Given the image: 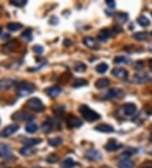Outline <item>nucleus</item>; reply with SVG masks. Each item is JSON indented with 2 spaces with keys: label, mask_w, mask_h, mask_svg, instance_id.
<instances>
[{
  "label": "nucleus",
  "mask_w": 152,
  "mask_h": 168,
  "mask_svg": "<svg viewBox=\"0 0 152 168\" xmlns=\"http://www.w3.org/2000/svg\"><path fill=\"white\" fill-rule=\"evenodd\" d=\"M79 111H80L81 115L85 118V120H86L87 122H95V121H97L98 119L101 118V115L97 112L91 110L90 107L85 105V104L80 105L79 108Z\"/></svg>",
  "instance_id": "nucleus-1"
},
{
  "label": "nucleus",
  "mask_w": 152,
  "mask_h": 168,
  "mask_svg": "<svg viewBox=\"0 0 152 168\" xmlns=\"http://www.w3.org/2000/svg\"><path fill=\"white\" fill-rule=\"evenodd\" d=\"M26 107L32 111L42 112L45 109V105L42 101L38 98H31L26 102Z\"/></svg>",
  "instance_id": "nucleus-2"
},
{
  "label": "nucleus",
  "mask_w": 152,
  "mask_h": 168,
  "mask_svg": "<svg viewBox=\"0 0 152 168\" xmlns=\"http://www.w3.org/2000/svg\"><path fill=\"white\" fill-rule=\"evenodd\" d=\"M35 88H36L34 84L27 82H23L21 83H19L17 89V93L20 97H24L32 93L35 91Z\"/></svg>",
  "instance_id": "nucleus-3"
},
{
  "label": "nucleus",
  "mask_w": 152,
  "mask_h": 168,
  "mask_svg": "<svg viewBox=\"0 0 152 168\" xmlns=\"http://www.w3.org/2000/svg\"><path fill=\"white\" fill-rule=\"evenodd\" d=\"M124 96V92L120 88H112L108 91L103 93L102 99H122Z\"/></svg>",
  "instance_id": "nucleus-4"
},
{
  "label": "nucleus",
  "mask_w": 152,
  "mask_h": 168,
  "mask_svg": "<svg viewBox=\"0 0 152 168\" xmlns=\"http://www.w3.org/2000/svg\"><path fill=\"white\" fill-rule=\"evenodd\" d=\"M11 119L15 122H24V121H30L32 119H34V115H32L28 112L26 111H16L14 114L12 115Z\"/></svg>",
  "instance_id": "nucleus-5"
},
{
  "label": "nucleus",
  "mask_w": 152,
  "mask_h": 168,
  "mask_svg": "<svg viewBox=\"0 0 152 168\" xmlns=\"http://www.w3.org/2000/svg\"><path fill=\"white\" fill-rule=\"evenodd\" d=\"M19 128V126L18 124H11L9 126H5L3 131L1 132V136L3 137H9L11 135L16 133Z\"/></svg>",
  "instance_id": "nucleus-6"
},
{
  "label": "nucleus",
  "mask_w": 152,
  "mask_h": 168,
  "mask_svg": "<svg viewBox=\"0 0 152 168\" xmlns=\"http://www.w3.org/2000/svg\"><path fill=\"white\" fill-rule=\"evenodd\" d=\"M83 125V122L75 115H69L67 118V126L68 128H76Z\"/></svg>",
  "instance_id": "nucleus-7"
},
{
  "label": "nucleus",
  "mask_w": 152,
  "mask_h": 168,
  "mask_svg": "<svg viewBox=\"0 0 152 168\" xmlns=\"http://www.w3.org/2000/svg\"><path fill=\"white\" fill-rule=\"evenodd\" d=\"M83 43L85 45L90 48L91 49H100V44L99 42L95 40V38H91V37H85L83 39Z\"/></svg>",
  "instance_id": "nucleus-8"
},
{
  "label": "nucleus",
  "mask_w": 152,
  "mask_h": 168,
  "mask_svg": "<svg viewBox=\"0 0 152 168\" xmlns=\"http://www.w3.org/2000/svg\"><path fill=\"white\" fill-rule=\"evenodd\" d=\"M85 156L87 159L91 160H100L102 159V154L99 152L96 149H91L88 150L85 153Z\"/></svg>",
  "instance_id": "nucleus-9"
},
{
  "label": "nucleus",
  "mask_w": 152,
  "mask_h": 168,
  "mask_svg": "<svg viewBox=\"0 0 152 168\" xmlns=\"http://www.w3.org/2000/svg\"><path fill=\"white\" fill-rule=\"evenodd\" d=\"M95 130L101 132V133H111L114 132L113 126H112L109 124H106V123L98 124L97 126H95Z\"/></svg>",
  "instance_id": "nucleus-10"
},
{
  "label": "nucleus",
  "mask_w": 152,
  "mask_h": 168,
  "mask_svg": "<svg viewBox=\"0 0 152 168\" xmlns=\"http://www.w3.org/2000/svg\"><path fill=\"white\" fill-rule=\"evenodd\" d=\"M112 74L115 77L119 78V79H125L128 77L129 73L123 68H115L112 71Z\"/></svg>",
  "instance_id": "nucleus-11"
},
{
  "label": "nucleus",
  "mask_w": 152,
  "mask_h": 168,
  "mask_svg": "<svg viewBox=\"0 0 152 168\" xmlns=\"http://www.w3.org/2000/svg\"><path fill=\"white\" fill-rule=\"evenodd\" d=\"M122 148V144H119L114 139H111L108 141V143L105 145V149L109 151V152H112V151H117L118 149Z\"/></svg>",
  "instance_id": "nucleus-12"
},
{
  "label": "nucleus",
  "mask_w": 152,
  "mask_h": 168,
  "mask_svg": "<svg viewBox=\"0 0 152 168\" xmlns=\"http://www.w3.org/2000/svg\"><path fill=\"white\" fill-rule=\"evenodd\" d=\"M15 85V81L12 79H3L0 81V89L1 90H9V88L14 87Z\"/></svg>",
  "instance_id": "nucleus-13"
},
{
  "label": "nucleus",
  "mask_w": 152,
  "mask_h": 168,
  "mask_svg": "<svg viewBox=\"0 0 152 168\" xmlns=\"http://www.w3.org/2000/svg\"><path fill=\"white\" fill-rule=\"evenodd\" d=\"M110 85V80L106 77H103V78H100L95 82V88L98 89H102V88H107Z\"/></svg>",
  "instance_id": "nucleus-14"
},
{
  "label": "nucleus",
  "mask_w": 152,
  "mask_h": 168,
  "mask_svg": "<svg viewBox=\"0 0 152 168\" xmlns=\"http://www.w3.org/2000/svg\"><path fill=\"white\" fill-rule=\"evenodd\" d=\"M17 47H18V43L16 42V41H12V42H8L4 46L3 51H4V53H11L17 49Z\"/></svg>",
  "instance_id": "nucleus-15"
},
{
  "label": "nucleus",
  "mask_w": 152,
  "mask_h": 168,
  "mask_svg": "<svg viewBox=\"0 0 152 168\" xmlns=\"http://www.w3.org/2000/svg\"><path fill=\"white\" fill-rule=\"evenodd\" d=\"M47 93L50 96V97H52V98H56L57 96H58L61 93V92H62V89H61L59 87H57V86H53V87H51V88H48L47 90Z\"/></svg>",
  "instance_id": "nucleus-16"
},
{
  "label": "nucleus",
  "mask_w": 152,
  "mask_h": 168,
  "mask_svg": "<svg viewBox=\"0 0 152 168\" xmlns=\"http://www.w3.org/2000/svg\"><path fill=\"white\" fill-rule=\"evenodd\" d=\"M123 111L127 115H132L136 111V105L133 103L126 104L123 105Z\"/></svg>",
  "instance_id": "nucleus-17"
},
{
  "label": "nucleus",
  "mask_w": 152,
  "mask_h": 168,
  "mask_svg": "<svg viewBox=\"0 0 152 168\" xmlns=\"http://www.w3.org/2000/svg\"><path fill=\"white\" fill-rule=\"evenodd\" d=\"M111 31L108 29H102L100 31L98 34V38L102 42H106L111 37Z\"/></svg>",
  "instance_id": "nucleus-18"
},
{
  "label": "nucleus",
  "mask_w": 152,
  "mask_h": 168,
  "mask_svg": "<svg viewBox=\"0 0 152 168\" xmlns=\"http://www.w3.org/2000/svg\"><path fill=\"white\" fill-rule=\"evenodd\" d=\"M42 141V140L41 138H26L23 141V143L27 147H32V146H35V145H37L39 144H41Z\"/></svg>",
  "instance_id": "nucleus-19"
},
{
  "label": "nucleus",
  "mask_w": 152,
  "mask_h": 168,
  "mask_svg": "<svg viewBox=\"0 0 152 168\" xmlns=\"http://www.w3.org/2000/svg\"><path fill=\"white\" fill-rule=\"evenodd\" d=\"M114 19L119 24H124L129 19V15L126 13H118L115 15Z\"/></svg>",
  "instance_id": "nucleus-20"
},
{
  "label": "nucleus",
  "mask_w": 152,
  "mask_h": 168,
  "mask_svg": "<svg viewBox=\"0 0 152 168\" xmlns=\"http://www.w3.org/2000/svg\"><path fill=\"white\" fill-rule=\"evenodd\" d=\"M118 168H133L134 166V163L132 160H123L118 163Z\"/></svg>",
  "instance_id": "nucleus-21"
},
{
  "label": "nucleus",
  "mask_w": 152,
  "mask_h": 168,
  "mask_svg": "<svg viewBox=\"0 0 152 168\" xmlns=\"http://www.w3.org/2000/svg\"><path fill=\"white\" fill-rule=\"evenodd\" d=\"M11 152V149L6 144H0V156L4 157L9 155Z\"/></svg>",
  "instance_id": "nucleus-22"
},
{
  "label": "nucleus",
  "mask_w": 152,
  "mask_h": 168,
  "mask_svg": "<svg viewBox=\"0 0 152 168\" xmlns=\"http://www.w3.org/2000/svg\"><path fill=\"white\" fill-rule=\"evenodd\" d=\"M53 123L49 121H46L42 123V129L43 131V133H50L52 131H53Z\"/></svg>",
  "instance_id": "nucleus-23"
},
{
  "label": "nucleus",
  "mask_w": 152,
  "mask_h": 168,
  "mask_svg": "<svg viewBox=\"0 0 152 168\" xmlns=\"http://www.w3.org/2000/svg\"><path fill=\"white\" fill-rule=\"evenodd\" d=\"M37 130L38 126L35 122H29L26 126V131L28 133H35Z\"/></svg>",
  "instance_id": "nucleus-24"
},
{
  "label": "nucleus",
  "mask_w": 152,
  "mask_h": 168,
  "mask_svg": "<svg viewBox=\"0 0 152 168\" xmlns=\"http://www.w3.org/2000/svg\"><path fill=\"white\" fill-rule=\"evenodd\" d=\"M149 76L147 74H136L134 76V81L138 83H144L146 81H148Z\"/></svg>",
  "instance_id": "nucleus-25"
},
{
  "label": "nucleus",
  "mask_w": 152,
  "mask_h": 168,
  "mask_svg": "<svg viewBox=\"0 0 152 168\" xmlns=\"http://www.w3.org/2000/svg\"><path fill=\"white\" fill-rule=\"evenodd\" d=\"M63 143V138L61 137H56L50 138L48 140V144L52 147H57L58 145H60Z\"/></svg>",
  "instance_id": "nucleus-26"
},
{
  "label": "nucleus",
  "mask_w": 152,
  "mask_h": 168,
  "mask_svg": "<svg viewBox=\"0 0 152 168\" xmlns=\"http://www.w3.org/2000/svg\"><path fill=\"white\" fill-rule=\"evenodd\" d=\"M22 27V25L18 22H10L7 25V28L10 31H17Z\"/></svg>",
  "instance_id": "nucleus-27"
},
{
  "label": "nucleus",
  "mask_w": 152,
  "mask_h": 168,
  "mask_svg": "<svg viewBox=\"0 0 152 168\" xmlns=\"http://www.w3.org/2000/svg\"><path fill=\"white\" fill-rule=\"evenodd\" d=\"M107 70H108V65L106 63H104V62L97 65L96 67H95V71L98 73H100V74L105 73Z\"/></svg>",
  "instance_id": "nucleus-28"
},
{
  "label": "nucleus",
  "mask_w": 152,
  "mask_h": 168,
  "mask_svg": "<svg viewBox=\"0 0 152 168\" xmlns=\"http://www.w3.org/2000/svg\"><path fill=\"white\" fill-rule=\"evenodd\" d=\"M130 61V59L125 56H117L114 59L115 64H129Z\"/></svg>",
  "instance_id": "nucleus-29"
},
{
  "label": "nucleus",
  "mask_w": 152,
  "mask_h": 168,
  "mask_svg": "<svg viewBox=\"0 0 152 168\" xmlns=\"http://www.w3.org/2000/svg\"><path fill=\"white\" fill-rule=\"evenodd\" d=\"M138 23L140 25L141 27H148L150 25V20L147 17H145L144 15H140V17H138L137 19Z\"/></svg>",
  "instance_id": "nucleus-30"
},
{
  "label": "nucleus",
  "mask_w": 152,
  "mask_h": 168,
  "mask_svg": "<svg viewBox=\"0 0 152 168\" xmlns=\"http://www.w3.org/2000/svg\"><path fill=\"white\" fill-rule=\"evenodd\" d=\"M148 38V33L145 32V31H140V32H137L133 35V38L136 39L138 41H143L145 40Z\"/></svg>",
  "instance_id": "nucleus-31"
},
{
  "label": "nucleus",
  "mask_w": 152,
  "mask_h": 168,
  "mask_svg": "<svg viewBox=\"0 0 152 168\" xmlns=\"http://www.w3.org/2000/svg\"><path fill=\"white\" fill-rule=\"evenodd\" d=\"M85 85H87V81L85 80L83 78H78V79H76L72 84V86L74 88H80V87L85 86Z\"/></svg>",
  "instance_id": "nucleus-32"
},
{
  "label": "nucleus",
  "mask_w": 152,
  "mask_h": 168,
  "mask_svg": "<svg viewBox=\"0 0 152 168\" xmlns=\"http://www.w3.org/2000/svg\"><path fill=\"white\" fill-rule=\"evenodd\" d=\"M87 68V66L85 65L82 62H77L75 65H74V71L77 72H84Z\"/></svg>",
  "instance_id": "nucleus-33"
},
{
  "label": "nucleus",
  "mask_w": 152,
  "mask_h": 168,
  "mask_svg": "<svg viewBox=\"0 0 152 168\" xmlns=\"http://www.w3.org/2000/svg\"><path fill=\"white\" fill-rule=\"evenodd\" d=\"M19 153L24 156H29V155H31L33 154V149H30V147L25 146V147H23L22 149H20Z\"/></svg>",
  "instance_id": "nucleus-34"
},
{
  "label": "nucleus",
  "mask_w": 152,
  "mask_h": 168,
  "mask_svg": "<svg viewBox=\"0 0 152 168\" xmlns=\"http://www.w3.org/2000/svg\"><path fill=\"white\" fill-rule=\"evenodd\" d=\"M21 37L26 38L28 41H30L31 38H32V30L30 29V28H28L26 31H24L22 32V34H21Z\"/></svg>",
  "instance_id": "nucleus-35"
},
{
  "label": "nucleus",
  "mask_w": 152,
  "mask_h": 168,
  "mask_svg": "<svg viewBox=\"0 0 152 168\" xmlns=\"http://www.w3.org/2000/svg\"><path fill=\"white\" fill-rule=\"evenodd\" d=\"M10 4L15 7L21 8L24 7L27 4V1H26V0H13L10 2Z\"/></svg>",
  "instance_id": "nucleus-36"
},
{
  "label": "nucleus",
  "mask_w": 152,
  "mask_h": 168,
  "mask_svg": "<svg viewBox=\"0 0 152 168\" xmlns=\"http://www.w3.org/2000/svg\"><path fill=\"white\" fill-rule=\"evenodd\" d=\"M47 162H48L50 164H53V163H56L57 160H58V157L56 154H51L48 156L47 157Z\"/></svg>",
  "instance_id": "nucleus-37"
},
{
  "label": "nucleus",
  "mask_w": 152,
  "mask_h": 168,
  "mask_svg": "<svg viewBox=\"0 0 152 168\" xmlns=\"http://www.w3.org/2000/svg\"><path fill=\"white\" fill-rule=\"evenodd\" d=\"M74 166V161L71 158H67L66 160L63 162V166L64 168H71Z\"/></svg>",
  "instance_id": "nucleus-38"
},
{
  "label": "nucleus",
  "mask_w": 152,
  "mask_h": 168,
  "mask_svg": "<svg viewBox=\"0 0 152 168\" xmlns=\"http://www.w3.org/2000/svg\"><path fill=\"white\" fill-rule=\"evenodd\" d=\"M54 114L57 115H61L64 112V106H57L56 108H54L53 110Z\"/></svg>",
  "instance_id": "nucleus-39"
},
{
  "label": "nucleus",
  "mask_w": 152,
  "mask_h": 168,
  "mask_svg": "<svg viewBox=\"0 0 152 168\" xmlns=\"http://www.w3.org/2000/svg\"><path fill=\"white\" fill-rule=\"evenodd\" d=\"M33 51H34L36 53H38V54H41V53H43V51H44V49H43V47L41 45H35L33 46Z\"/></svg>",
  "instance_id": "nucleus-40"
},
{
  "label": "nucleus",
  "mask_w": 152,
  "mask_h": 168,
  "mask_svg": "<svg viewBox=\"0 0 152 168\" xmlns=\"http://www.w3.org/2000/svg\"><path fill=\"white\" fill-rule=\"evenodd\" d=\"M106 5L109 8H111V9H113V8L115 7V5H116V3L114 2L113 0H106Z\"/></svg>",
  "instance_id": "nucleus-41"
},
{
  "label": "nucleus",
  "mask_w": 152,
  "mask_h": 168,
  "mask_svg": "<svg viewBox=\"0 0 152 168\" xmlns=\"http://www.w3.org/2000/svg\"><path fill=\"white\" fill-rule=\"evenodd\" d=\"M72 43L73 42H71V40H69V39H65L64 41V45L66 46V47H70L72 45Z\"/></svg>",
  "instance_id": "nucleus-42"
},
{
  "label": "nucleus",
  "mask_w": 152,
  "mask_h": 168,
  "mask_svg": "<svg viewBox=\"0 0 152 168\" xmlns=\"http://www.w3.org/2000/svg\"><path fill=\"white\" fill-rule=\"evenodd\" d=\"M149 66H150V68L152 70V60H150V62H149Z\"/></svg>",
  "instance_id": "nucleus-43"
},
{
  "label": "nucleus",
  "mask_w": 152,
  "mask_h": 168,
  "mask_svg": "<svg viewBox=\"0 0 152 168\" xmlns=\"http://www.w3.org/2000/svg\"><path fill=\"white\" fill-rule=\"evenodd\" d=\"M150 141L152 142V133L150 134Z\"/></svg>",
  "instance_id": "nucleus-44"
},
{
  "label": "nucleus",
  "mask_w": 152,
  "mask_h": 168,
  "mask_svg": "<svg viewBox=\"0 0 152 168\" xmlns=\"http://www.w3.org/2000/svg\"><path fill=\"white\" fill-rule=\"evenodd\" d=\"M142 168H152V166H145V167H142Z\"/></svg>",
  "instance_id": "nucleus-45"
},
{
  "label": "nucleus",
  "mask_w": 152,
  "mask_h": 168,
  "mask_svg": "<svg viewBox=\"0 0 152 168\" xmlns=\"http://www.w3.org/2000/svg\"><path fill=\"white\" fill-rule=\"evenodd\" d=\"M1 33H2V28L0 27V34H1Z\"/></svg>",
  "instance_id": "nucleus-46"
},
{
  "label": "nucleus",
  "mask_w": 152,
  "mask_h": 168,
  "mask_svg": "<svg viewBox=\"0 0 152 168\" xmlns=\"http://www.w3.org/2000/svg\"><path fill=\"white\" fill-rule=\"evenodd\" d=\"M4 168H9V167H4Z\"/></svg>",
  "instance_id": "nucleus-47"
},
{
  "label": "nucleus",
  "mask_w": 152,
  "mask_h": 168,
  "mask_svg": "<svg viewBox=\"0 0 152 168\" xmlns=\"http://www.w3.org/2000/svg\"><path fill=\"white\" fill-rule=\"evenodd\" d=\"M36 168H39V167H36Z\"/></svg>",
  "instance_id": "nucleus-48"
},
{
  "label": "nucleus",
  "mask_w": 152,
  "mask_h": 168,
  "mask_svg": "<svg viewBox=\"0 0 152 168\" xmlns=\"http://www.w3.org/2000/svg\"><path fill=\"white\" fill-rule=\"evenodd\" d=\"M151 15H152V13H151Z\"/></svg>",
  "instance_id": "nucleus-49"
}]
</instances>
